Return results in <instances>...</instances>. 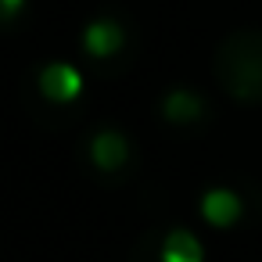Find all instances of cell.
<instances>
[{
	"mask_svg": "<svg viewBox=\"0 0 262 262\" xmlns=\"http://www.w3.org/2000/svg\"><path fill=\"white\" fill-rule=\"evenodd\" d=\"M90 158H94L97 169L115 172V169H122L126 158H129V140H126L122 133H115V129H101V133L90 140Z\"/></svg>",
	"mask_w": 262,
	"mask_h": 262,
	"instance_id": "obj_4",
	"label": "cell"
},
{
	"mask_svg": "<svg viewBox=\"0 0 262 262\" xmlns=\"http://www.w3.org/2000/svg\"><path fill=\"white\" fill-rule=\"evenodd\" d=\"M40 94L51 101V104H69L83 94V76L76 65L69 61H54L40 72Z\"/></svg>",
	"mask_w": 262,
	"mask_h": 262,
	"instance_id": "obj_1",
	"label": "cell"
},
{
	"mask_svg": "<svg viewBox=\"0 0 262 262\" xmlns=\"http://www.w3.org/2000/svg\"><path fill=\"white\" fill-rule=\"evenodd\" d=\"M26 8V0H0V18H15Z\"/></svg>",
	"mask_w": 262,
	"mask_h": 262,
	"instance_id": "obj_7",
	"label": "cell"
},
{
	"mask_svg": "<svg viewBox=\"0 0 262 262\" xmlns=\"http://www.w3.org/2000/svg\"><path fill=\"white\" fill-rule=\"evenodd\" d=\"M162 112H165V119L169 122H194L198 115H201V97L198 94H190V90H172L165 101H162Z\"/></svg>",
	"mask_w": 262,
	"mask_h": 262,
	"instance_id": "obj_6",
	"label": "cell"
},
{
	"mask_svg": "<svg viewBox=\"0 0 262 262\" xmlns=\"http://www.w3.org/2000/svg\"><path fill=\"white\" fill-rule=\"evenodd\" d=\"M162 262H205V248L190 230H172L162 241Z\"/></svg>",
	"mask_w": 262,
	"mask_h": 262,
	"instance_id": "obj_5",
	"label": "cell"
},
{
	"mask_svg": "<svg viewBox=\"0 0 262 262\" xmlns=\"http://www.w3.org/2000/svg\"><path fill=\"white\" fill-rule=\"evenodd\" d=\"M241 212H244L241 198H237L233 190H226V187H215V190H208V194L201 198V215H205L208 226L226 230V226H233V223L241 219Z\"/></svg>",
	"mask_w": 262,
	"mask_h": 262,
	"instance_id": "obj_3",
	"label": "cell"
},
{
	"mask_svg": "<svg viewBox=\"0 0 262 262\" xmlns=\"http://www.w3.org/2000/svg\"><path fill=\"white\" fill-rule=\"evenodd\" d=\"M122 43H126V33L112 18H97L83 29V47L90 58H112L115 51H122Z\"/></svg>",
	"mask_w": 262,
	"mask_h": 262,
	"instance_id": "obj_2",
	"label": "cell"
}]
</instances>
